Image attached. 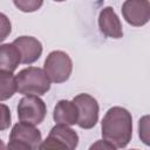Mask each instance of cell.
Listing matches in <instances>:
<instances>
[{
    "label": "cell",
    "instance_id": "cell-1",
    "mask_svg": "<svg viewBox=\"0 0 150 150\" xmlns=\"http://www.w3.org/2000/svg\"><path fill=\"white\" fill-rule=\"evenodd\" d=\"M101 132L103 139L115 149L125 148L132 137L131 114L122 107L108 109L101 122Z\"/></svg>",
    "mask_w": 150,
    "mask_h": 150
},
{
    "label": "cell",
    "instance_id": "cell-2",
    "mask_svg": "<svg viewBox=\"0 0 150 150\" xmlns=\"http://www.w3.org/2000/svg\"><path fill=\"white\" fill-rule=\"evenodd\" d=\"M16 90L22 95H45L50 89V80L43 69L28 67L15 75Z\"/></svg>",
    "mask_w": 150,
    "mask_h": 150
},
{
    "label": "cell",
    "instance_id": "cell-3",
    "mask_svg": "<svg viewBox=\"0 0 150 150\" xmlns=\"http://www.w3.org/2000/svg\"><path fill=\"white\" fill-rule=\"evenodd\" d=\"M41 142V132L35 125L19 122L12 128L7 148L13 150H35L39 149Z\"/></svg>",
    "mask_w": 150,
    "mask_h": 150
},
{
    "label": "cell",
    "instance_id": "cell-4",
    "mask_svg": "<svg viewBox=\"0 0 150 150\" xmlns=\"http://www.w3.org/2000/svg\"><path fill=\"white\" fill-rule=\"evenodd\" d=\"M43 70L49 77L50 82H66L73 70V61L70 56L62 50H53L45 60Z\"/></svg>",
    "mask_w": 150,
    "mask_h": 150
},
{
    "label": "cell",
    "instance_id": "cell-5",
    "mask_svg": "<svg viewBox=\"0 0 150 150\" xmlns=\"http://www.w3.org/2000/svg\"><path fill=\"white\" fill-rule=\"evenodd\" d=\"M79 144V135L70 125L56 123L47 138L40 143L39 149H60V150H74Z\"/></svg>",
    "mask_w": 150,
    "mask_h": 150
},
{
    "label": "cell",
    "instance_id": "cell-6",
    "mask_svg": "<svg viewBox=\"0 0 150 150\" xmlns=\"http://www.w3.org/2000/svg\"><path fill=\"white\" fill-rule=\"evenodd\" d=\"M47 107L38 95H25L18 104V117L20 122L38 125L43 122Z\"/></svg>",
    "mask_w": 150,
    "mask_h": 150
},
{
    "label": "cell",
    "instance_id": "cell-7",
    "mask_svg": "<svg viewBox=\"0 0 150 150\" xmlns=\"http://www.w3.org/2000/svg\"><path fill=\"white\" fill-rule=\"evenodd\" d=\"M79 110L77 125L82 129H91L98 121V103L89 94H79L73 98Z\"/></svg>",
    "mask_w": 150,
    "mask_h": 150
},
{
    "label": "cell",
    "instance_id": "cell-8",
    "mask_svg": "<svg viewBox=\"0 0 150 150\" xmlns=\"http://www.w3.org/2000/svg\"><path fill=\"white\" fill-rule=\"evenodd\" d=\"M122 15L124 20L134 27L146 25L150 19L149 0H125L122 5Z\"/></svg>",
    "mask_w": 150,
    "mask_h": 150
},
{
    "label": "cell",
    "instance_id": "cell-9",
    "mask_svg": "<svg viewBox=\"0 0 150 150\" xmlns=\"http://www.w3.org/2000/svg\"><path fill=\"white\" fill-rule=\"evenodd\" d=\"M98 28L101 33L111 39H121L123 36L122 22L112 7L108 6L101 9L98 15Z\"/></svg>",
    "mask_w": 150,
    "mask_h": 150
},
{
    "label": "cell",
    "instance_id": "cell-10",
    "mask_svg": "<svg viewBox=\"0 0 150 150\" xmlns=\"http://www.w3.org/2000/svg\"><path fill=\"white\" fill-rule=\"evenodd\" d=\"M13 43L19 49L21 55V63L23 64L34 63L40 59L42 54L41 42L33 36H27V35L19 36L13 41Z\"/></svg>",
    "mask_w": 150,
    "mask_h": 150
},
{
    "label": "cell",
    "instance_id": "cell-11",
    "mask_svg": "<svg viewBox=\"0 0 150 150\" xmlns=\"http://www.w3.org/2000/svg\"><path fill=\"white\" fill-rule=\"evenodd\" d=\"M53 118L56 123L75 125L79 120V110L73 101L61 100L56 103L53 112Z\"/></svg>",
    "mask_w": 150,
    "mask_h": 150
},
{
    "label": "cell",
    "instance_id": "cell-12",
    "mask_svg": "<svg viewBox=\"0 0 150 150\" xmlns=\"http://www.w3.org/2000/svg\"><path fill=\"white\" fill-rule=\"evenodd\" d=\"M21 63V55L16 46L12 43L0 45V69L14 71Z\"/></svg>",
    "mask_w": 150,
    "mask_h": 150
},
{
    "label": "cell",
    "instance_id": "cell-13",
    "mask_svg": "<svg viewBox=\"0 0 150 150\" xmlns=\"http://www.w3.org/2000/svg\"><path fill=\"white\" fill-rule=\"evenodd\" d=\"M16 91V81L13 73L0 69V101L11 98Z\"/></svg>",
    "mask_w": 150,
    "mask_h": 150
},
{
    "label": "cell",
    "instance_id": "cell-14",
    "mask_svg": "<svg viewBox=\"0 0 150 150\" xmlns=\"http://www.w3.org/2000/svg\"><path fill=\"white\" fill-rule=\"evenodd\" d=\"M15 7L25 13H32L38 11L42 4L43 0H13Z\"/></svg>",
    "mask_w": 150,
    "mask_h": 150
},
{
    "label": "cell",
    "instance_id": "cell-15",
    "mask_svg": "<svg viewBox=\"0 0 150 150\" xmlns=\"http://www.w3.org/2000/svg\"><path fill=\"white\" fill-rule=\"evenodd\" d=\"M11 123H12V115L9 108L6 104L0 103V131L8 129Z\"/></svg>",
    "mask_w": 150,
    "mask_h": 150
},
{
    "label": "cell",
    "instance_id": "cell-16",
    "mask_svg": "<svg viewBox=\"0 0 150 150\" xmlns=\"http://www.w3.org/2000/svg\"><path fill=\"white\" fill-rule=\"evenodd\" d=\"M12 32V23L7 15L0 13V42L7 39V36Z\"/></svg>",
    "mask_w": 150,
    "mask_h": 150
},
{
    "label": "cell",
    "instance_id": "cell-17",
    "mask_svg": "<svg viewBox=\"0 0 150 150\" xmlns=\"http://www.w3.org/2000/svg\"><path fill=\"white\" fill-rule=\"evenodd\" d=\"M149 116H144L139 120L138 123V131H139V137L142 141L148 145L149 144Z\"/></svg>",
    "mask_w": 150,
    "mask_h": 150
},
{
    "label": "cell",
    "instance_id": "cell-18",
    "mask_svg": "<svg viewBox=\"0 0 150 150\" xmlns=\"http://www.w3.org/2000/svg\"><path fill=\"white\" fill-rule=\"evenodd\" d=\"M93 149H115L110 143H108L105 139L103 141V139H100V141H97L96 143H94L91 146H90V150H93Z\"/></svg>",
    "mask_w": 150,
    "mask_h": 150
},
{
    "label": "cell",
    "instance_id": "cell-19",
    "mask_svg": "<svg viewBox=\"0 0 150 150\" xmlns=\"http://www.w3.org/2000/svg\"><path fill=\"white\" fill-rule=\"evenodd\" d=\"M5 148H6V145H5V144H4V142L0 139V149H5Z\"/></svg>",
    "mask_w": 150,
    "mask_h": 150
},
{
    "label": "cell",
    "instance_id": "cell-20",
    "mask_svg": "<svg viewBox=\"0 0 150 150\" xmlns=\"http://www.w3.org/2000/svg\"><path fill=\"white\" fill-rule=\"evenodd\" d=\"M54 1H56V2H62V1H66V0H54Z\"/></svg>",
    "mask_w": 150,
    "mask_h": 150
}]
</instances>
